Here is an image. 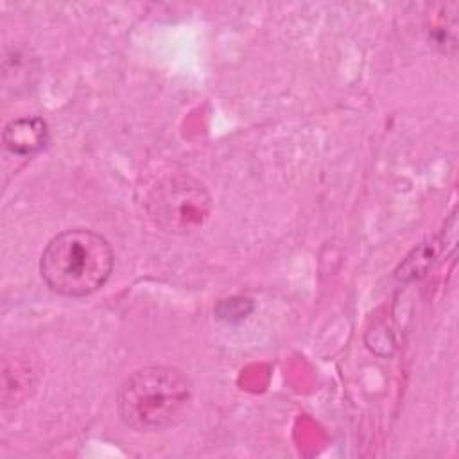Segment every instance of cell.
<instances>
[{
	"label": "cell",
	"instance_id": "obj_3",
	"mask_svg": "<svg viewBox=\"0 0 459 459\" xmlns=\"http://www.w3.org/2000/svg\"><path fill=\"white\" fill-rule=\"evenodd\" d=\"M206 188L190 176L163 179L149 195V213L154 222L170 233H188L204 224L210 215Z\"/></svg>",
	"mask_w": 459,
	"mask_h": 459
},
{
	"label": "cell",
	"instance_id": "obj_2",
	"mask_svg": "<svg viewBox=\"0 0 459 459\" xmlns=\"http://www.w3.org/2000/svg\"><path fill=\"white\" fill-rule=\"evenodd\" d=\"M111 244L88 228H68L54 235L39 256L47 287L65 298H86L106 285L113 273Z\"/></svg>",
	"mask_w": 459,
	"mask_h": 459
},
{
	"label": "cell",
	"instance_id": "obj_1",
	"mask_svg": "<svg viewBox=\"0 0 459 459\" xmlns=\"http://www.w3.org/2000/svg\"><path fill=\"white\" fill-rule=\"evenodd\" d=\"M192 393V382L181 369L163 364L143 366L120 384L117 412L131 430L161 432L185 418Z\"/></svg>",
	"mask_w": 459,
	"mask_h": 459
},
{
	"label": "cell",
	"instance_id": "obj_4",
	"mask_svg": "<svg viewBox=\"0 0 459 459\" xmlns=\"http://www.w3.org/2000/svg\"><path fill=\"white\" fill-rule=\"evenodd\" d=\"M4 147L14 156H32L48 142V126L38 115H25L7 122L2 133Z\"/></svg>",
	"mask_w": 459,
	"mask_h": 459
}]
</instances>
